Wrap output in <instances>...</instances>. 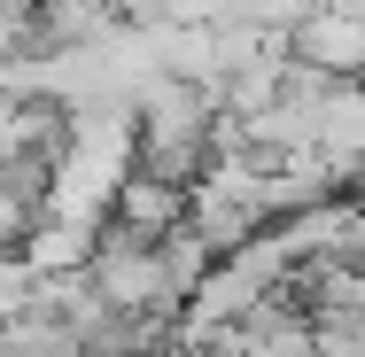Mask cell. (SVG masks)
<instances>
[{
    "instance_id": "6da1fadb",
    "label": "cell",
    "mask_w": 365,
    "mask_h": 357,
    "mask_svg": "<svg viewBox=\"0 0 365 357\" xmlns=\"http://www.w3.org/2000/svg\"><path fill=\"white\" fill-rule=\"evenodd\" d=\"M210 117L218 109H210L202 86L155 71L133 93V163L155 171V179H171V187H195L202 163H210Z\"/></svg>"
},
{
    "instance_id": "7a4b0ae2",
    "label": "cell",
    "mask_w": 365,
    "mask_h": 357,
    "mask_svg": "<svg viewBox=\"0 0 365 357\" xmlns=\"http://www.w3.org/2000/svg\"><path fill=\"white\" fill-rule=\"evenodd\" d=\"M280 47L327 78H365V16H350L342 0H319L280 31Z\"/></svg>"
},
{
    "instance_id": "277c9868",
    "label": "cell",
    "mask_w": 365,
    "mask_h": 357,
    "mask_svg": "<svg viewBox=\"0 0 365 357\" xmlns=\"http://www.w3.org/2000/svg\"><path fill=\"white\" fill-rule=\"evenodd\" d=\"M109 8H117V16H125V24H155V16H163V8H155V0H109Z\"/></svg>"
},
{
    "instance_id": "5b68a950",
    "label": "cell",
    "mask_w": 365,
    "mask_h": 357,
    "mask_svg": "<svg viewBox=\"0 0 365 357\" xmlns=\"http://www.w3.org/2000/svg\"><path fill=\"white\" fill-rule=\"evenodd\" d=\"M0 163H8V133H0Z\"/></svg>"
},
{
    "instance_id": "3957f363",
    "label": "cell",
    "mask_w": 365,
    "mask_h": 357,
    "mask_svg": "<svg viewBox=\"0 0 365 357\" xmlns=\"http://www.w3.org/2000/svg\"><path fill=\"white\" fill-rule=\"evenodd\" d=\"M171 24H218V16H233L241 0H155Z\"/></svg>"
}]
</instances>
